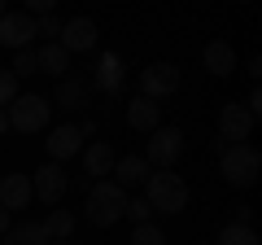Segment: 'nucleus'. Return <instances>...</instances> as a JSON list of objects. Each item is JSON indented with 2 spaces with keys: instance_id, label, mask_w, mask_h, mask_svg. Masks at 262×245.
<instances>
[{
  "instance_id": "4be33fe9",
  "label": "nucleus",
  "mask_w": 262,
  "mask_h": 245,
  "mask_svg": "<svg viewBox=\"0 0 262 245\" xmlns=\"http://www.w3.org/2000/svg\"><path fill=\"white\" fill-rule=\"evenodd\" d=\"M214 245H262V241H258V232H253V223H227Z\"/></svg>"
},
{
  "instance_id": "cd10ccee",
  "label": "nucleus",
  "mask_w": 262,
  "mask_h": 245,
  "mask_svg": "<svg viewBox=\"0 0 262 245\" xmlns=\"http://www.w3.org/2000/svg\"><path fill=\"white\" fill-rule=\"evenodd\" d=\"M241 105H245V110L253 114V118H258V114H262V92L253 88V92H249V101H241Z\"/></svg>"
},
{
  "instance_id": "2eb2a0df",
  "label": "nucleus",
  "mask_w": 262,
  "mask_h": 245,
  "mask_svg": "<svg viewBox=\"0 0 262 245\" xmlns=\"http://www.w3.org/2000/svg\"><path fill=\"white\" fill-rule=\"evenodd\" d=\"M31 175H0V206L9 210V215H18V210L31 206Z\"/></svg>"
},
{
  "instance_id": "7c9ffc66",
  "label": "nucleus",
  "mask_w": 262,
  "mask_h": 245,
  "mask_svg": "<svg viewBox=\"0 0 262 245\" xmlns=\"http://www.w3.org/2000/svg\"><path fill=\"white\" fill-rule=\"evenodd\" d=\"M249 219H253L249 206H236V219H232V223H249Z\"/></svg>"
},
{
  "instance_id": "39448f33",
  "label": "nucleus",
  "mask_w": 262,
  "mask_h": 245,
  "mask_svg": "<svg viewBox=\"0 0 262 245\" xmlns=\"http://www.w3.org/2000/svg\"><path fill=\"white\" fill-rule=\"evenodd\" d=\"M140 158L149 162L153 171H170L184 158V132H179V127H158V132H149V149H144Z\"/></svg>"
},
{
  "instance_id": "6ab92c4d",
  "label": "nucleus",
  "mask_w": 262,
  "mask_h": 245,
  "mask_svg": "<svg viewBox=\"0 0 262 245\" xmlns=\"http://www.w3.org/2000/svg\"><path fill=\"white\" fill-rule=\"evenodd\" d=\"M0 241H5V245H53L48 232H44V223H31V219H27V223H13Z\"/></svg>"
},
{
  "instance_id": "4468645a",
  "label": "nucleus",
  "mask_w": 262,
  "mask_h": 245,
  "mask_svg": "<svg viewBox=\"0 0 262 245\" xmlns=\"http://www.w3.org/2000/svg\"><path fill=\"white\" fill-rule=\"evenodd\" d=\"M201 66H206L214 79L236 75V48L227 44V39H210V44L201 48Z\"/></svg>"
},
{
  "instance_id": "a211bd4d",
  "label": "nucleus",
  "mask_w": 262,
  "mask_h": 245,
  "mask_svg": "<svg viewBox=\"0 0 262 245\" xmlns=\"http://www.w3.org/2000/svg\"><path fill=\"white\" fill-rule=\"evenodd\" d=\"M35 62H39V75H53V79H66V75H70V53H66L61 44L35 48Z\"/></svg>"
},
{
  "instance_id": "c85d7f7f",
  "label": "nucleus",
  "mask_w": 262,
  "mask_h": 245,
  "mask_svg": "<svg viewBox=\"0 0 262 245\" xmlns=\"http://www.w3.org/2000/svg\"><path fill=\"white\" fill-rule=\"evenodd\" d=\"M245 75H249L253 84H258V75H262V62H258V57H249V66H245Z\"/></svg>"
},
{
  "instance_id": "6e6552de",
  "label": "nucleus",
  "mask_w": 262,
  "mask_h": 245,
  "mask_svg": "<svg viewBox=\"0 0 262 245\" xmlns=\"http://www.w3.org/2000/svg\"><path fill=\"white\" fill-rule=\"evenodd\" d=\"M66 189H70V175H66V167H57V162H44V167L31 175V193H35L39 201H48V206H61Z\"/></svg>"
},
{
  "instance_id": "1a4fd4ad",
  "label": "nucleus",
  "mask_w": 262,
  "mask_h": 245,
  "mask_svg": "<svg viewBox=\"0 0 262 245\" xmlns=\"http://www.w3.org/2000/svg\"><path fill=\"white\" fill-rule=\"evenodd\" d=\"M35 18H27L22 9H5V18H0V44L13 48V53H22V48H31V39H35Z\"/></svg>"
},
{
  "instance_id": "72a5a7b5",
  "label": "nucleus",
  "mask_w": 262,
  "mask_h": 245,
  "mask_svg": "<svg viewBox=\"0 0 262 245\" xmlns=\"http://www.w3.org/2000/svg\"><path fill=\"white\" fill-rule=\"evenodd\" d=\"M0 18H5V5H0Z\"/></svg>"
},
{
  "instance_id": "5701e85b",
  "label": "nucleus",
  "mask_w": 262,
  "mask_h": 245,
  "mask_svg": "<svg viewBox=\"0 0 262 245\" xmlns=\"http://www.w3.org/2000/svg\"><path fill=\"white\" fill-rule=\"evenodd\" d=\"M131 245H166V232L158 223H136L131 228Z\"/></svg>"
},
{
  "instance_id": "f257e3e1",
  "label": "nucleus",
  "mask_w": 262,
  "mask_h": 245,
  "mask_svg": "<svg viewBox=\"0 0 262 245\" xmlns=\"http://www.w3.org/2000/svg\"><path fill=\"white\" fill-rule=\"evenodd\" d=\"M144 201L153 206V215H179V210H188V184L175 171H149Z\"/></svg>"
},
{
  "instance_id": "b1692460",
  "label": "nucleus",
  "mask_w": 262,
  "mask_h": 245,
  "mask_svg": "<svg viewBox=\"0 0 262 245\" xmlns=\"http://www.w3.org/2000/svg\"><path fill=\"white\" fill-rule=\"evenodd\" d=\"M122 219H131V223H153V206L144 197H127V210H122Z\"/></svg>"
},
{
  "instance_id": "f8f14e48",
  "label": "nucleus",
  "mask_w": 262,
  "mask_h": 245,
  "mask_svg": "<svg viewBox=\"0 0 262 245\" xmlns=\"http://www.w3.org/2000/svg\"><path fill=\"white\" fill-rule=\"evenodd\" d=\"M53 101L61 105V110H88V105H92V84H88L83 75H66V79H57Z\"/></svg>"
},
{
  "instance_id": "bb28decb",
  "label": "nucleus",
  "mask_w": 262,
  "mask_h": 245,
  "mask_svg": "<svg viewBox=\"0 0 262 245\" xmlns=\"http://www.w3.org/2000/svg\"><path fill=\"white\" fill-rule=\"evenodd\" d=\"M35 31L48 35V44H57V35H61V18H53V13H48V18H35Z\"/></svg>"
},
{
  "instance_id": "2f4dec72",
  "label": "nucleus",
  "mask_w": 262,
  "mask_h": 245,
  "mask_svg": "<svg viewBox=\"0 0 262 245\" xmlns=\"http://www.w3.org/2000/svg\"><path fill=\"white\" fill-rule=\"evenodd\" d=\"M5 132H9V118H5V110H0V136H5Z\"/></svg>"
},
{
  "instance_id": "f03ea898",
  "label": "nucleus",
  "mask_w": 262,
  "mask_h": 245,
  "mask_svg": "<svg viewBox=\"0 0 262 245\" xmlns=\"http://www.w3.org/2000/svg\"><path fill=\"white\" fill-rule=\"evenodd\" d=\"M219 175H223L232 189H253L258 175H262L258 145H232V149H219Z\"/></svg>"
},
{
  "instance_id": "20e7f679",
  "label": "nucleus",
  "mask_w": 262,
  "mask_h": 245,
  "mask_svg": "<svg viewBox=\"0 0 262 245\" xmlns=\"http://www.w3.org/2000/svg\"><path fill=\"white\" fill-rule=\"evenodd\" d=\"M5 118H9V127L22 132V136H27V132H44L48 118H53V101L39 96V92H27V96L18 92V101L5 105Z\"/></svg>"
},
{
  "instance_id": "c756f323",
  "label": "nucleus",
  "mask_w": 262,
  "mask_h": 245,
  "mask_svg": "<svg viewBox=\"0 0 262 245\" xmlns=\"http://www.w3.org/2000/svg\"><path fill=\"white\" fill-rule=\"evenodd\" d=\"M9 228H13V215H9V210H5V206H0V236L9 232Z\"/></svg>"
},
{
  "instance_id": "7ed1b4c3",
  "label": "nucleus",
  "mask_w": 262,
  "mask_h": 245,
  "mask_svg": "<svg viewBox=\"0 0 262 245\" xmlns=\"http://www.w3.org/2000/svg\"><path fill=\"white\" fill-rule=\"evenodd\" d=\"M127 210V193L114 184V179H96L92 189H88V206H83V219L92 228H114Z\"/></svg>"
},
{
  "instance_id": "ddd939ff",
  "label": "nucleus",
  "mask_w": 262,
  "mask_h": 245,
  "mask_svg": "<svg viewBox=\"0 0 262 245\" xmlns=\"http://www.w3.org/2000/svg\"><path fill=\"white\" fill-rule=\"evenodd\" d=\"M127 127H131V132H158V127H162V105L136 92L127 101Z\"/></svg>"
},
{
  "instance_id": "9b49d317",
  "label": "nucleus",
  "mask_w": 262,
  "mask_h": 245,
  "mask_svg": "<svg viewBox=\"0 0 262 245\" xmlns=\"http://www.w3.org/2000/svg\"><path fill=\"white\" fill-rule=\"evenodd\" d=\"M48 162H57V167H61V162H70L75 158V153H83V132H79L75 122H61V127H53V132H48Z\"/></svg>"
},
{
  "instance_id": "aec40b11",
  "label": "nucleus",
  "mask_w": 262,
  "mask_h": 245,
  "mask_svg": "<svg viewBox=\"0 0 262 245\" xmlns=\"http://www.w3.org/2000/svg\"><path fill=\"white\" fill-rule=\"evenodd\" d=\"M75 223H79V219L75 215H70V210H53V215H48L44 219V232H48V241H75Z\"/></svg>"
},
{
  "instance_id": "a878e982",
  "label": "nucleus",
  "mask_w": 262,
  "mask_h": 245,
  "mask_svg": "<svg viewBox=\"0 0 262 245\" xmlns=\"http://www.w3.org/2000/svg\"><path fill=\"white\" fill-rule=\"evenodd\" d=\"M18 101V75L13 70H0V110Z\"/></svg>"
},
{
  "instance_id": "0eeeda50",
  "label": "nucleus",
  "mask_w": 262,
  "mask_h": 245,
  "mask_svg": "<svg viewBox=\"0 0 262 245\" xmlns=\"http://www.w3.org/2000/svg\"><path fill=\"white\" fill-rule=\"evenodd\" d=\"M175 92H179V66L175 62H153V66L140 70V96L162 101V96H175Z\"/></svg>"
},
{
  "instance_id": "473e14b6",
  "label": "nucleus",
  "mask_w": 262,
  "mask_h": 245,
  "mask_svg": "<svg viewBox=\"0 0 262 245\" xmlns=\"http://www.w3.org/2000/svg\"><path fill=\"white\" fill-rule=\"evenodd\" d=\"M57 245H79V241H57Z\"/></svg>"
},
{
  "instance_id": "f704fd0d",
  "label": "nucleus",
  "mask_w": 262,
  "mask_h": 245,
  "mask_svg": "<svg viewBox=\"0 0 262 245\" xmlns=\"http://www.w3.org/2000/svg\"><path fill=\"white\" fill-rule=\"evenodd\" d=\"M201 245H206V241H201Z\"/></svg>"
},
{
  "instance_id": "393cba45",
  "label": "nucleus",
  "mask_w": 262,
  "mask_h": 245,
  "mask_svg": "<svg viewBox=\"0 0 262 245\" xmlns=\"http://www.w3.org/2000/svg\"><path fill=\"white\" fill-rule=\"evenodd\" d=\"M13 75H39V62H35V48H22V53H13Z\"/></svg>"
},
{
  "instance_id": "423d86ee",
  "label": "nucleus",
  "mask_w": 262,
  "mask_h": 245,
  "mask_svg": "<svg viewBox=\"0 0 262 245\" xmlns=\"http://www.w3.org/2000/svg\"><path fill=\"white\" fill-rule=\"evenodd\" d=\"M253 122H258V118H253L241 101H227L223 110H219V140H223V149H232V145H249Z\"/></svg>"
},
{
  "instance_id": "412c9836",
  "label": "nucleus",
  "mask_w": 262,
  "mask_h": 245,
  "mask_svg": "<svg viewBox=\"0 0 262 245\" xmlns=\"http://www.w3.org/2000/svg\"><path fill=\"white\" fill-rule=\"evenodd\" d=\"M96 88H101V92H118L122 88V62L114 53H105L101 57V70H96Z\"/></svg>"
},
{
  "instance_id": "9d476101",
  "label": "nucleus",
  "mask_w": 262,
  "mask_h": 245,
  "mask_svg": "<svg viewBox=\"0 0 262 245\" xmlns=\"http://www.w3.org/2000/svg\"><path fill=\"white\" fill-rule=\"evenodd\" d=\"M96 39H101V31H96L92 18H70V22H61V35H57V44H61L66 53H92Z\"/></svg>"
},
{
  "instance_id": "f3484780",
  "label": "nucleus",
  "mask_w": 262,
  "mask_h": 245,
  "mask_svg": "<svg viewBox=\"0 0 262 245\" xmlns=\"http://www.w3.org/2000/svg\"><path fill=\"white\" fill-rule=\"evenodd\" d=\"M83 167H88V175H92V184L96 179H105L114 171V149L105 140H92V145H83Z\"/></svg>"
},
{
  "instance_id": "dca6fc26",
  "label": "nucleus",
  "mask_w": 262,
  "mask_h": 245,
  "mask_svg": "<svg viewBox=\"0 0 262 245\" xmlns=\"http://www.w3.org/2000/svg\"><path fill=\"white\" fill-rule=\"evenodd\" d=\"M149 171H153V167L140 158V153H127V158H114V171H110V175H114V184L127 193V189H136V184H144Z\"/></svg>"
}]
</instances>
